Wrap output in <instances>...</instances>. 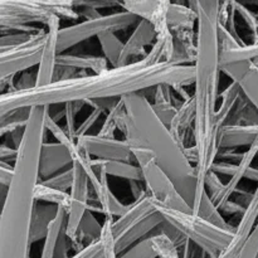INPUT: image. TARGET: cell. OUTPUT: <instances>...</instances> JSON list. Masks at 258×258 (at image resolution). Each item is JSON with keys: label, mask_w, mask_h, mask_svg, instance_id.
<instances>
[{"label": "cell", "mask_w": 258, "mask_h": 258, "mask_svg": "<svg viewBox=\"0 0 258 258\" xmlns=\"http://www.w3.org/2000/svg\"><path fill=\"white\" fill-rule=\"evenodd\" d=\"M174 39H156L146 57L97 75L55 81L44 87L12 91L0 96V115L20 107L64 105L73 101L122 98L160 85L188 87L196 82L194 64L173 62Z\"/></svg>", "instance_id": "cell-1"}, {"label": "cell", "mask_w": 258, "mask_h": 258, "mask_svg": "<svg viewBox=\"0 0 258 258\" xmlns=\"http://www.w3.org/2000/svg\"><path fill=\"white\" fill-rule=\"evenodd\" d=\"M189 7L197 12V54L194 60L196 82L193 97L196 100L197 118L194 125V146L198 154L196 169L198 175L196 199L191 211L197 214L202 198L207 193L204 181L218 154L217 110L219 100V75L222 72L219 45V8L217 0H191Z\"/></svg>", "instance_id": "cell-2"}, {"label": "cell", "mask_w": 258, "mask_h": 258, "mask_svg": "<svg viewBox=\"0 0 258 258\" xmlns=\"http://www.w3.org/2000/svg\"><path fill=\"white\" fill-rule=\"evenodd\" d=\"M47 106L32 107L24 139L18 149L14 176L3 201L0 216V258H29L30 227L35 206V189L42 181L39 158L45 143Z\"/></svg>", "instance_id": "cell-3"}, {"label": "cell", "mask_w": 258, "mask_h": 258, "mask_svg": "<svg viewBox=\"0 0 258 258\" xmlns=\"http://www.w3.org/2000/svg\"><path fill=\"white\" fill-rule=\"evenodd\" d=\"M126 112L135 125L146 148L153 153L156 163L168 174L186 203L193 207L198 175L185 154V148L176 140L168 126L154 112L153 105L143 93L125 96Z\"/></svg>", "instance_id": "cell-4"}, {"label": "cell", "mask_w": 258, "mask_h": 258, "mask_svg": "<svg viewBox=\"0 0 258 258\" xmlns=\"http://www.w3.org/2000/svg\"><path fill=\"white\" fill-rule=\"evenodd\" d=\"M58 17L60 19L75 20L80 18L73 2L55 0H0V33H35L43 32V28L33 24L40 23L45 27Z\"/></svg>", "instance_id": "cell-5"}, {"label": "cell", "mask_w": 258, "mask_h": 258, "mask_svg": "<svg viewBox=\"0 0 258 258\" xmlns=\"http://www.w3.org/2000/svg\"><path fill=\"white\" fill-rule=\"evenodd\" d=\"M153 201L154 207L164 221L170 223L180 231L189 241L203 249L211 258H218L219 254L231 244L236 231L221 228L211 222L206 221L193 212H183L169 208L159 202Z\"/></svg>", "instance_id": "cell-6"}, {"label": "cell", "mask_w": 258, "mask_h": 258, "mask_svg": "<svg viewBox=\"0 0 258 258\" xmlns=\"http://www.w3.org/2000/svg\"><path fill=\"white\" fill-rule=\"evenodd\" d=\"M163 222V217L155 209L149 194L128 204L127 211L112 221V234L117 256L145 239V237L158 229Z\"/></svg>", "instance_id": "cell-7"}, {"label": "cell", "mask_w": 258, "mask_h": 258, "mask_svg": "<svg viewBox=\"0 0 258 258\" xmlns=\"http://www.w3.org/2000/svg\"><path fill=\"white\" fill-rule=\"evenodd\" d=\"M136 164L143 171L146 191L154 201L183 212H193L185 199L180 196L168 174L159 166L153 153L145 146L131 149Z\"/></svg>", "instance_id": "cell-8"}, {"label": "cell", "mask_w": 258, "mask_h": 258, "mask_svg": "<svg viewBox=\"0 0 258 258\" xmlns=\"http://www.w3.org/2000/svg\"><path fill=\"white\" fill-rule=\"evenodd\" d=\"M139 18L131 13L122 10L112 14L101 15L91 20L77 23L70 27L60 28L58 33V54L64 50L85 42L92 37H98L106 32L116 33L121 29L135 25L139 23Z\"/></svg>", "instance_id": "cell-9"}, {"label": "cell", "mask_w": 258, "mask_h": 258, "mask_svg": "<svg viewBox=\"0 0 258 258\" xmlns=\"http://www.w3.org/2000/svg\"><path fill=\"white\" fill-rule=\"evenodd\" d=\"M47 29L18 47L0 49V80L15 77L32 67L39 66L44 49Z\"/></svg>", "instance_id": "cell-10"}, {"label": "cell", "mask_w": 258, "mask_h": 258, "mask_svg": "<svg viewBox=\"0 0 258 258\" xmlns=\"http://www.w3.org/2000/svg\"><path fill=\"white\" fill-rule=\"evenodd\" d=\"M73 184L70 191V208H68L66 232L70 241L76 237L83 216L87 212L90 203V179L85 169L78 163H73Z\"/></svg>", "instance_id": "cell-11"}, {"label": "cell", "mask_w": 258, "mask_h": 258, "mask_svg": "<svg viewBox=\"0 0 258 258\" xmlns=\"http://www.w3.org/2000/svg\"><path fill=\"white\" fill-rule=\"evenodd\" d=\"M170 2L166 0H128L118 5L126 12L136 15L140 20H148L155 28L159 39H174L173 33L166 22V13Z\"/></svg>", "instance_id": "cell-12"}, {"label": "cell", "mask_w": 258, "mask_h": 258, "mask_svg": "<svg viewBox=\"0 0 258 258\" xmlns=\"http://www.w3.org/2000/svg\"><path fill=\"white\" fill-rule=\"evenodd\" d=\"M77 144L90 156L103 161H135L131 148L125 140L101 138L98 135H87L77 139ZM136 163V161H135Z\"/></svg>", "instance_id": "cell-13"}, {"label": "cell", "mask_w": 258, "mask_h": 258, "mask_svg": "<svg viewBox=\"0 0 258 258\" xmlns=\"http://www.w3.org/2000/svg\"><path fill=\"white\" fill-rule=\"evenodd\" d=\"M60 18H52L47 25V38L42 59L37 71V87H44L54 82V73L57 68L58 57V33H59Z\"/></svg>", "instance_id": "cell-14"}, {"label": "cell", "mask_w": 258, "mask_h": 258, "mask_svg": "<svg viewBox=\"0 0 258 258\" xmlns=\"http://www.w3.org/2000/svg\"><path fill=\"white\" fill-rule=\"evenodd\" d=\"M156 39H158V34L153 24H150L148 20H139L133 34L123 45L118 67L131 64L134 63V58H138L140 55H143V58L146 57L148 53H145V49L148 47L153 48Z\"/></svg>", "instance_id": "cell-15"}, {"label": "cell", "mask_w": 258, "mask_h": 258, "mask_svg": "<svg viewBox=\"0 0 258 258\" xmlns=\"http://www.w3.org/2000/svg\"><path fill=\"white\" fill-rule=\"evenodd\" d=\"M72 166V156L64 145L60 143H47V141L43 144L39 158V175L42 181Z\"/></svg>", "instance_id": "cell-16"}, {"label": "cell", "mask_w": 258, "mask_h": 258, "mask_svg": "<svg viewBox=\"0 0 258 258\" xmlns=\"http://www.w3.org/2000/svg\"><path fill=\"white\" fill-rule=\"evenodd\" d=\"M258 222V184L256 190L253 191L251 202L247 207L246 212L242 214L241 221L237 224L234 237L231 244L219 254L218 258H238L241 253L242 247L244 246L246 241L248 239L249 234L252 233L253 228Z\"/></svg>", "instance_id": "cell-17"}, {"label": "cell", "mask_w": 258, "mask_h": 258, "mask_svg": "<svg viewBox=\"0 0 258 258\" xmlns=\"http://www.w3.org/2000/svg\"><path fill=\"white\" fill-rule=\"evenodd\" d=\"M258 155V139L247 149L246 151L242 155V159L239 160V163L237 164V170L233 175L231 176L229 181L227 184H223L221 189L217 191L216 194L211 196V199L213 201V203L216 204L217 208L221 211L229 201H231V197L238 190V185L242 181V179L246 178L247 173H248L249 169L252 168V163L256 159Z\"/></svg>", "instance_id": "cell-18"}, {"label": "cell", "mask_w": 258, "mask_h": 258, "mask_svg": "<svg viewBox=\"0 0 258 258\" xmlns=\"http://www.w3.org/2000/svg\"><path fill=\"white\" fill-rule=\"evenodd\" d=\"M197 118V108L196 100L194 97L189 98L188 101H184L178 107L175 116L170 125L168 126L170 133L174 138L184 146L188 148V138L189 135H194V125H196Z\"/></svg>", "instance_id": "cell-19"}, {"label": "cell", "mask_w": 258, "mask_h": 258, "mask_svg": "<svg viewBox=\"0 0 258 258\" xmlns=\"http://www.w3.org/2000/svg\"><path fill=\"white\" fill-rule=\"evenodd\" d=\"M258 139V125H224L218 131V150H233L239 146H251Z\"/></svg>", "instance_id": "cell-20"}, {"label": "cell", "mask_w": 258, "mask_h": 258, "mask_svg": "<svg viewBox=\"0 0 258 258\" xmlns=\"http://www.w3.org/2000/svg\"><path fill=\"white\" fill-rule=\"evenodd\" d=\"M110 63L107 62L105 57L100 55H90V54H67V53H60L57 57V66L62 67H71L75 70H91L93 75L105 72L110 70L108 68Z\"/></svg>", "instance_id": "cell-21"}, {"label": "cell", "mask_w": 258, "mask_h": 258, "mask_svg": "<svg viewBox=\"0 0 258 258\" xmlns=\"http://www.w3.org/2000/svg\"><path fill=\"white\" fill-rule=\"evenodd\" d=\"M58 207L48 203H37L30 227V244L45 239L50 223L55 218Z\"/></svg>", "instance_id": "cell-22"}, {"label": "cell", "mask_w": 258, "mask_h": 258, "mask_svg": "<svg viewBox=\"0 0 258 258\" xmlns=\"http://www.w3.org/2000/svg\"><path fill=\"white\" fill-rule=\"evenodd\" d=\"M166 22L171 32L193 30L194 27H197L198 17L196 10L191 9L188 4L170 2L166 13Z\"/></svg>", "instance_id": "cell-23"}, {"label": "cell", "mask_w": 258, "mask_h": 258, "mask_svg": "<svg viewBox=\"0 0 258 258\" xmlns=\"http://www.w3.org/2000/svg\"><path fill=\"white\" fill-rule=\"evenodd\" d=\"M226 125L256 126L258 125V108L249 101V98L242 91L231 116Z\"/></svg>", "instance_id": "cell-24"}, {"label": "cell", "mask_w": 258, "mask_h": 258, "mask_svg": "<svg viewBox=\"0 0 258 258\" xmlns=\"http://www.w3.org/2000/svg\"><path fill=\"white\" fill-rule=\"evenodd\" d=\"M242 95V88L238 82H233L232 81L226 90L219 95L221 98V105L218 106L217 110V126L221 128L222 126L226 125L227 120L231 116L232 111H233L234 106H236L237 101H238L239 96Z\"/></svg>", "instance_id": "cell-25"}, {"label": "cell", "mask_w": 258, "mask_h": 258, "mask_svg": "<svg viewBox=\"0 0 258 258\" xmlns=\"http://www.w3.org/2000/svg\"><path fill=\"white\" fill-rule=\"evenodd\" d=\"M32 107H20L0 115V136L5 138L18 128H25L29 121Z\"/></svg>", "instance_id": "cell-26"}, {"label": "cell", "mask_w": 258, "mask_h": 258, "mask_svg": "<svg viewBox=\"0 0 258 258\" xmlns=\"http://www.w3.org/2000/svg\"><path fill=\"white\" fill-rule=\"evenodd\" d=\"M97 39L102 48L103 57L110 63L111 68H117L125 43L121 42L120 38L112 32L103 33V34L98 35Z\"/></svg>", "instance_id": "cell-27"}, {"label": "cell", "mask_w": 258, "mask_h": 258, "mask_svg": "<svg viewBox=\"0 0 258 258\" xmlns=\"http://www.w3.org/2000/svg\"><path fill=\"white\" fill-rule=\"evenodd\" d=\"M126 115H127V112H126L125 102H123V98H121L117 102V105L106 115L105 121H103L100 131L96 135L101 136V138L115 139L113 138L115 131L117 128H121V125H122V121L126 117Z\"/></svg>", "instance_id": "cell-28"}, {"label": "cell", "mask_w": 258, "mask_h": 258, "mask_svg": "<svg viewBox=\"0 0 258 258\" xmlns=\"http://www.w3.org/2000/svg\"><path fill=\"white\" fill-rule=\"evenodd\" d=\"M106 174L116 178H122L128 181H143V171L138 164L125 161H105Z\"/></svg>", "instance_id": "cell-29"}, {"label": "cell", "mask_w": 258, "mask_h": 258, "mask_svg": "<svg viewBox=\"0 0 258 258\" xmlns=\"http://www.w3.org/2000/svg\"><path fill=\"white\" fill-rule=\"evenodd\" d=\"M197 216H201L202 218L211 222V223L216 224V226L221 227V228L228 229V231H233V232L236 231V227L227 223L226 219H224L223 216H222L221 211L217 208V206L213 203V201H212L208 193L204 194L203 198H202L198 212H197Z\"/></svg>", "instance_id": "cell-30"}, {"label": "cell", "mask_w": 258, "mask_h": 258, "mask_svg": "<svg viewBox=\"0 0 258 258\" xmlns=\"http://www.w3.org/2000/svg\"><path fill=\"white\" fill-rule=\"evenodd\" d=\"M35 201L38 203L43 202V203L63 207L66 209L70 208V193L50 188V186L43 184L42 181L38 184L37 189H35Z\"/></svg>", "instance_id": "cell-31"}, {"label": "cell", "mask_w": 258, "mask_h": 258, "mask_svg": "<svg viewBox=\"0 0 258 258\" xmlns=\"http://www.w3.org/2000/svg\"><path fill=\"white\" fill-rule=\"evenodd\" d=\"M254 59H258V43H251L237 49L222 52L221 54V64L251 62Z\"/></svg>", "instance_id": "cell-32"}, {"label": "cell", "mask_w": 258, "mask_h": 258, "mask_svg": "<svg viewBox=\"0 0 258 258\" xmlns=\"http://www.w3.org/2000/svg\"><path fill=\"white\" fill-rule=\"evenodd\" d=\"M238 83L244 95L258 108V67L252 60L249 62L246 73Z\"/></svg>", "instance_id": "cell-33"}, {"label": "cell", "mask_w": 258, "mask_h": 258, "mask_svg": "<svg viewBox=\"0 0 258 258\" xmlns=\"http://www.w3.org/2000/svg\"><path fill=\"white\" fill-rule=\"evenodd\" d=\"M117 258H158V251H156L153 236L136 243Z\"/></svg>", "instance_id": "cell-34"}, {"label": "cell", "mask_w": 258, "mask_h": 258, "mask_svg": "<svg viewBox=\"0 0 258 258\" xmlns=\"http://www.w3.org/2000/svg\"><path fill=\"white\" fill-rule=\"evenodd\" d=\"M66 106V126L64 130L68 134L71 139L77 141L76 139V133H77V126H76V117H77L78 112L82 110L86 106L85 101H73V102L64 103Z\"/></svg>", "instance_id": "cell-35"}, {"label": "cell", "mask_w": 258, "mask_h": 258, "mask_svg": "<svg viewBox=\"0 0 258 258\" xmlns=\"http://www.w3.org/2000/svg\"><path fill=\"white\" fill-rule=\"evenodd\" d=\"M45 185L50 186V188H54L57 190L60 191H67L71 190L73 184V168L67 169V170L62 171V173L57 174V175L52 176L49 179H45V180L42 181Z\"/></svg>", "instance_id": "cell-36"}, {"label": "cell", "mask_w": 258, "mask_h": 258, "mask_svg": "<svg viewBox=\"0 0 258 258\" xmlns=\"http://www.w3.org/2000/svg\"><path fill=\"white\" fill-rule=\"evenodd\" d=\"M35 34H38V33H35ZM35 34L19 32L3 33V34H0V49H9V48H14L20 44H24L28 40L32 39Z\"/></svg>", "instance_id": "cell-37"}, {"label": "cell", "mask_w": 258, "mask_h": 258, "mask_svg": "<svg viewBox=\"0 0 258 258\" xmlns=\"http://www.w3.org/2000/svg\"><path fill=\"white\" fill-rule=\"evenodd\" d=\"M236 9L237 14H239L242 17V19L244 20V23L247 24V27L251 29L252 34H253V42L252 43H258V18L252 10H249L246 5L241 4V3L236 2Z\"/></svg>", "instance_id": "cell-38"}, {"label": "cell", "mask_w": 258, "mask_h": 258, "mask_svg": "<svg viewBox=\"0 0 258 258\" xmlns=\"http://www.w3.org/2000/svg\"><path fill=\"white\" fill-rule=\"evenodd\" d=\"M159 228H160L161 233L165 234V236L168 237V238L170 239V241L173 242L174 244H175L176 248H178L179 251L183 248L184 244H185L186 241H188V238H186V237L184 236V234L181 233L180 231H178L175 227L171 226V224L168 223L166 221H164L163 223H161V226L159 227Z\"/></svg>", "instance_id": "cell-39"}, {"label": "cell", "mask_w": 258, "mask_h": 258, "mask_svg": "<svg viewBox=\"0 0 258 258\" xmlns=\"http://www.w3.org/2000/svg\"><path fill=\"white\" fill-rule=\"evenodd\" d=\"M103 111L102 110H98V108H92L90 115L85 118L82 123L77 127V133H76V139H80L83 138V136H87L91 135L90 131L92 130L93 126L97 123V121L100 120L101 116L103 115Z\"/></svg>", "instance_id": "cell-40"}, {"label": "cell", "mask_w": 258, "mask_h": 258, "mask_svg": "<svg viewBox=\"0 0 258 258\" xmlns=\"http://www.w3.org/2000/svg\"><path fill=\"white\" fill-rule=\"evenodd\" d=\"M154 108V112L159 117V120L166 126H169L173 121L174 116H175L178 107L173 103H151Z\"/></svg>", "instance_id": "cell-41"}, {"label": "cell", "mask_w": 258, "mask_h": 258, "mask_svg": "<svg viewBox=\"0 0 258 258\" xmlns=\"http://www.w3.org/2000/svg\"><path fill=\"white\" fill-rule=\"evenodd\" d=\"M258 257V222L253 228L252 233L249 234L248 239L244 246L242 247L241 253L238 258H257Z\"/></svg>", "instance_id": "cell-42"}, {"label": "cell", "mask_w": 258, "mask_h": 258, "mask_svg": "<svg viewBox=\"0 0 258 258\" xmlns=\"http://www.w3.org/2000/svg\"><path fill=\"white\" fill-rule=\"evenodd\" d=\"M71 258H106L102 242H101V239L92 242L91 244L86 246L82 251L76 252L75 256Z\"/></svg>", "instance_id": "cell-43"}, {"label": "cell", "mask_w": 258, "mask_h": 258, "mask_svg": "<svg viewBox=\"0 0 258 258\" xmlns=\"http://www.w3.org/2000/svg\"><path fill=\"white\" fill-rule=\"evenodd\" d=\"M218 38H219V45H221L222 52H227V50H233L237 48H241L243 45L228 32L224 27L219 25L218 28Z\"/></svg>", "instance_id": "cell-44"}, {"label": "cell", "mask_w": 258, "mask_h": 258, "mask_svg": "<svg viewBox=\"0 0 258 258\" xmlns=\"http://www.w3.org/2000/svg\"><path fill=\"white\" fill-rule=\"evenodd\" d=\"M154 102L153 103H173L175 100L174 96V90L171 86L169 85H160L158 87L154 88Z\"/></svg>", "instance_id": "cell-45"}, {"label": "cell", "mask_w": 258, "mask_h": 258, "mask_svg": "<svg viewBox=\"0 0 258 258\" xmlns=\"http://www.w3.org/2000/svg\"><path fill=\"white\" fill-rule=\"evenodd\" d=\"M35 87H37V72L33 75L29 71H25V72L20 73V77L15 85L14 91H27Z\"/></svg>", "instance_id": "cell-46"}, {"label": "cell", "mask_w": 258, "mask_h": 258, "mask_svg": "<svg viewBox=\"0 0 258 258\" xmlns=\"http://www.w3.org/2000/svg\"><path fill=\"white\" fill-rule=\"evenodd\" d=\"M14 176V164L0 161V186L4 189L9 188Z\"/></svg>", "instance_id": "cell-47"}, {"label": "cell", "mask_w": 258, "mask_h": 258, "mask_svg": "<svg viewBox=\"0 0 258 258\" xmlns=\"http://www.w3.org/2000/svg\"><path fill=\"white\" fill-rule=\"evenodd\" d=\"M237 170V164H232L228 163V161H216V163L212 165L211 170L209 171H213L214 174L219 175H229L232 176Z\"/></svg>", "instance_id": "cell-48"}, {"label": "cell", "mask_w": 258, "mask_h": 258, "mask_svg": "<svg viewBox=\"0 0 258 258\" xmlns=\"http://www.w3.org/2000/svg\"><path fill=\"white\" fill-rule=\"evenodd\" d=\"M18 158V149L14 146L7 145V144H2L0 146V161L4 163H12L15 164V160Z\"/></svg>", "instance_id": "cell-49"}, {"label": "cell", "mask_w": 258, "mask_h": 258, "mask_svg": "<svg viewBox=\"0 0 258 258\" xmlns=\"http://www.w3.org/2000/svg\"><path fill=\"white\" fill-rule=\"evenodd\" d=\"M246 209H247L246 207L239 204L238 202L229 201L228 203L221 209V212H223V213L226 214H229V216H234V214H243L244 212H246Z\"/></svg>", "instance_id": "cell-50"}, {"label": "cell", "mask_w": 258, "mask_h": 258, "mask_svg": "<svg viewBox=\"0 0 258 258\" xmlns=\"http://www.w3.org/2000/svg\"><path fill=\"white\" fill-rule=\"evenodd\" d=\"M257 258H258V257H257Z\"/></svg>", "instance_id": "cell-51"}]
</instances>
